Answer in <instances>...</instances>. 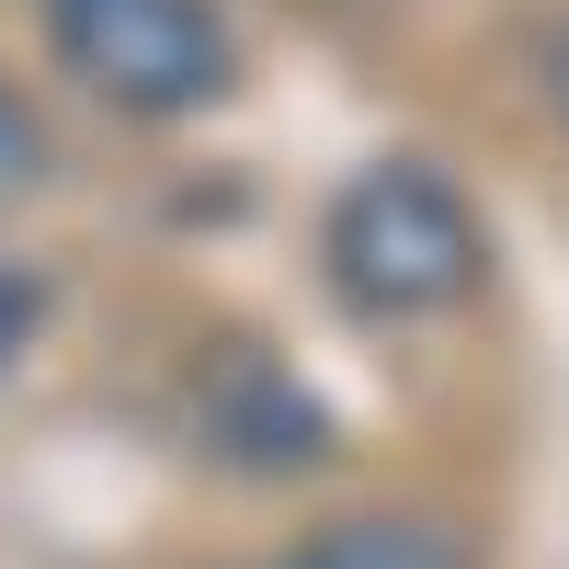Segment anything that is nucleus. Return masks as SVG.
I'll use <instances>...</instances> for the list:
<instances>
[{
  "label": "nucleus",
  "mask_w": 569,
  "mask_h": 569,
  "mask_svg": "<svg viewBox=\"0 0 569 569\" xmlns=\"http://www.w3.org/2000/svg\"><path fill=\"white\" fill-rule=\"evenodd\" d=\"M273 569H467V547L445 525H410V512H365V525H330L308 547H284Z\"/></svg>",
  "instance_id": "nucleus-3"
},
{
  "label": "nucleus",
  "mask_w": 569,
  "mask_h": 569,
  "mask_svg": "<svg viewBox=\"0 0 569 569\" xmlns=\"http://www.w3.org/2000/svg\"><path fill=\"white\" fill-rule=\"evenodd\" d=\"M46 34L114 114H206L228 91V23L206 0H46Z\"/></svg>",
  "instance_id": "nucleus-2"
},
{
  "label": "nucleus",
  "mask_w": 569,
  "mask_h": 569,
  "mask_svg": "<svg viewBox=\"0 0 569 569\" xmlns=\"http://www.w3.org/2000/svg\"><path fill=\"white\" fill-rule=\"evenodd\" d=\"M23 330H34V284H23L12 262H0V365L23 353Z\"/></svg>",
  "instance_id": "nucleus-5"
},
{
  "label": "nucleus",
  "mask_w": 569,
  "mask_h": 569,
  "mask_svg": "<svg viewBox=\"0 0 569 569\" xmlns=\"http://www.w3.org/2000/svg\"><path fill=\"white\" fill-rule=\"evenodd\" d=\"M479 217L445 171L421 160H388L365 171L342 206H330V284L376 319H433L456 297H479Z\"/></svg>",
  "instance_id": "nucleus-1"
},
{
  "label": "nucleus",
  "mask_w": 569,
  "mask_h": 569,
  "mask_svg": "<svg viewBox=\"0 0 569 569\" xmlns=\"http://www.w3.org/2000/svg\"><path fill=\"white\" fill-rule=\"evenodd\" d=\"M558 103H569V58H558Z\"/></svg>",
  "instance_id": "nucleus-6"
},
{
  "label": "nucleus",
  "mask_w": 569,
  "mask_h": 569,
  "mask_svg": "<svg viewBox=\"0 0 569 569\" xmlns=\"http://www.w3.org/2000/svg\"><path fill=\"white\" fill-rule=\"evenodd\" d=\"M23 171H34V114H23V91L0 80V194H12Z\"/></svg>",
  "instance_id": "nucleus-4"
}]
</instances>
